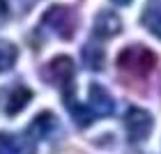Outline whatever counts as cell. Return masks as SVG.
<instances>
[{
    "mask_svg": "<svg viewBox=\"0 0 161 154\" xmlns=\"http://www.w3.org/2000/svg\"><path fill=\"white\" fill-rule=\"evenodd\" d=\"M154 67H157V55L143 44H131V46L122 48L118 55V69L134 78L150 76V71Z\"/></svg>",
    "mask_w": 161,
    "mask_h": 154,
    "instance_id": "obj_1",
    "label": "cell"
},
{
    "mask_svg": "<svg viewBox=\"0 0 161 154\" xmlns=\"http://www.w3.org/2000/svg\"><path fill=\"white\" fill-rule=\"evenodd\" d=\"M42 23H46L60 39H71V37H74V32H76V14L71 12L69 7L53 5V7H48V9H46Z\"/></svg>",
    "mask_w": 161,
    "mask_h": 154,
    "instance_id": "obj_2",
    "label": "cell"
},
{
    "mask_svg": "<svg viewBox=\"0 0 161 154\" xmlns=\"http://www.w3.org/2000/svg\"><path fill=\"white\" fill-rule=\"evenodd\" d=\"M46 76L51 83H55L58 87L62 90V94H69V90L74 87V74H76V67H74V60L69 55H58L53 58L48 64H46Z\"/></svg>",
    "mask_w": 161,
    "mask_h": 154,
    "instance_id": "obj_3",
    "label": "cell"
},
{
    "mask_svg": "<svg viewBox=\"0 0 161 154\" xmlns=\"http://www.w3.org/2000/svg\"><path fill=\"white\" fill-rule=\"evenodd\" d=\"M152 127H154L152 115L147 111H143V108H138V106H131L127 111V115H124V129L129 134V140H134V143L145 140L150 136Z\"/></svg>",
    "mask_w": 161,
    "mask_h": 154,
    "instance_id": "obj_4",
    "label": "cell"
},
{
    "mask_svg": "<svg viewBox=\"0 0 161 154\" xmlns=\"http://www.w3.org/2000/svg\"><path fill=\"white\" fill-rule=\"evenodd\" d=\"M87 101H90V111L92 115L97 117H111L113 111H115V101L113 97L108 94L106 87H101L99 83H92L90 87H87Z\"/></svg>",
    "mask_w": 161,
    "mask_h": 154,
    "instance_id": "obj_5",
    "label": "cell"
},
{
    "mask_svg": "<svg viewBox=\"0 0 161 154\" xmlns=\"http://www.w3.org/2000/svg\"><path fill=\"white\" fill-rule=\"evenodd\" d=\"M94 35L99 39H111L115 35H120L122 30V19L111 9H101L97 16H94V25H92Z\"/></svg>",
    "mask_w": 161,
    "mask_h": 154,
    "instance_id": "obj_6",
    "label": "cell"
},
{
    "mask_svg": "<svg viewBox=\"0 0 161 154\" xmlns=\"http://www.w3.org/2000/svg\"><path fill=\"white\" fill-rule=\"evenodd\" d=\"M58 129V120L51 113H39L37 117L32 120V124H30V138H37V140H42V138H46V136H51L53 131Z\"/></svg>",
    "mask_w": 161,
    "mask_h": 154,
    "instance_id": "obj_7",
    "label": "cell"
},
{
    "mask_svg": "<svg viewBox=\"0 0 161 154\" xmlns=\"http://www.w3.org/2000/svg\"><path fill=\"white\" fill-rule=\"evenodd\" d=\"M30 99H32V92L28 90V87H16V90H12L9 97H7V104H5V113L9 117L21 113L28 104H30Z\"/></svg>",
    "mask_w": 161,
    "mask_h": 154,
    "instance_id": "obj_8",
    "label": "cell"
},
{
    "mask_svg": "<svg viewBox=\"0 0 161 154\" xmlns=\"http://www.w3.org/2000/svg\"><path fill=\"white\" fill-rule=\"evenodd\" d=\"M143 25L147 28L154 37L161 39V9H159V7L150 5L147 9H145V14H143Z\"/></svg>",
    "mask_w": 161,
    "mask_h": 154,
    "instance_id": "obj_9",
    "label": "cell"
},
{
    "mask_svg": "<svg viewBox=\"0 0 161 154\" xmlns=\"http://www.w3.org/2000/svg\"><path fill=\"white\" fill-rule=\"evenodd\" d=\"M16 55H19V51H16V46H14L12 41L0 39V71L12 69L14 62H16Z\"/></svg>",
    "mask_w": 161,
    "mask_h": 154,
    "instance_id": "obj_10",
    "label": "cell"
},
{
    "mask_svg": "<svg viewBox=\"0 0 161 154\" xmlns=\"http://www.w3.org/2000/svg\"><path fill=\"white\" fill-rule=\"evenodd\" d=\"M83 55H85V64L90 69H101L104 67V48L97 46V44H87L83 48Z\"/></svg>",
    "mask_w": 161,
    "mask_h": 154,
    "instance_id": "obj_11",
    "label": "cell"
},
{
    "mask_svg": "<svg viewBox=\"0 0 161 154\" xmlns=\"http://www.w3.org/2000/svg\"><path fill=\"white\" fill-rule=\"evenodd\" d=\"M19 143L9 134H0V154H16Z\"/></svg>",
    "mask_w": 161,
    "mask_h": 154,
    "instance_id": "obj_12",
    "label": "cell"
},
{
    "mask_svg": "<svg viewBox=\"0 0 161 154\" xmlns=\"http://www.w3.org/2000/svg\"><path fill=\"white\" fill-rule=\"evenodd\" d=\"M7 14V0H0V16Z\"/></svg>",
    "mask_w": 161,
    "mask_h": 154,
    "instance_id": "obj_13",
    "label": "cell"
},
{
    "mask_svg": "<svg viewBox=\"0 0 161 154\" xmlns=\"http://www.w3.org/2000/svg\"><path fill=\"white\" fill-rule=\"evenodd\" d=\"M111 3H113V5H122V7H124V5H129L131 0H111Z\"/></svg>",
    "mask_w": 161,
    "mask_h": 154,
    "instance_id": "obj_14",
    "label": "cell"
}]
</instances>
